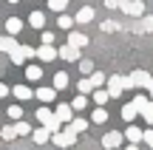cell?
Listing matches in <instances>:
<instances>
[{"label":"cell","mask_w":153,"mask_h":150,"mask_svg":"<svg viewBox=\"0 0 153 150\" xmlns=\"http://www.w3.org/2000/svg\"><path fill=\"white\" fill-rule=\"evenodd\" d=\"M43 45H54V34L51 31H43Z\"/></svg>","instance_id":"cell-36"},{"label":"cell","mask_w":153,"mask_h":150,"mask_svg":"<svg viewBox=\"0 0 153 150\" xmlns=\"http://www.w3.org/2000/svg\"><path fill=\"white\" fill-rule=\"evenodd\" d=\"M88 79H91V82H94V88H102V85H108V77H105L102 71H94V74H91V77H88Z\"/></svg>","instance_id":"cell-26"},{"label":"cell","mask_w":153,"mask_h":150,"mask_svg":"<svg viewBox=\"0 0 153 150\" xmlns=\"http://www.w3.org/2000/svg\"><path fill=\"white\" fill-rule=\"evenodd\" d=\"M125 139H128V142H133V145H139V142H145V130H142V128H136V125H128Z\"/></svg>","instance_id":"cell-11"},{"label":"cell","mask_w":153,"mask_h":150,"mask_svg":"<svg viewBox=\"0 0 153 150\" xmlns=\"http://www.w3.org/2000/svg\"><path fill=\"white\" fill-rule=\"evenodd\" d=\"M51 136H54V133H51L45 125H40L37 130H31V139L37 142V145H45V142H51Z\"/></svg>","instance_id":"cell-12"},{"label":"cell","mask_w":153,"mask_h":150,"mask_svg":"<svg viewBox=\"0 0 153 150\" xmlns=\"http://www.w3.org/2000/svg\"><path fill=\"white\" fill-rule=\"evenodd\" d=\"M26 77L31 79V82H37V79L43 77V68H40V65H34V62H31V65H26Z\"/></svg>","instance_id":"cell-24"},{"label":"cell","mask_w":153,"mask_h":150,"mask_svg":"<svg viewBox=\"0 0 153 150\" xmlns=\"http://www.w3.org/2000/svg\"><path fill=\"white\" fill-rule=\"evenodd\" d=\"M14 48H17V40L11 37V34H6V37H0V51H6V54H11Z\"/></svg>","instance_id":"cell-20"},{"label":"cell","mask_w":153,"mask_h":150,"mask_svg":"<svg viewBox=\"0 0 153 150\" xmlns=\"http://www.w3.org/2000/svg\"><path fill=\"white\" fill-rule=\"evenodd\" d=\"M108 94H111V99L114 96H122V91H128L131 88V82H128V77H108Z\"/></svg>","instance_id":"cell-4"},{"label":"cell","mask_w":153,"mask_h":150,"mask_svg":"<svg viewBox=\"0 0 153 150\" xmlns=\"http://www.w3.org/2000/svg\"><path fill=\"white\" fill-rule=\"evenodd\" d=\"M71 128L76 130V133H85V130H88V119H82V116H74Z\"/></svg>","instance_id":"cell-29"},{"label":"cell","mask_w":153,"mask_h":150,"mask_svg":"<svg viewBox=\"0 0 153 150\" xmlns=\"http://www.w3.org/2000/svg\"><path fill=\"white\" fill-rule=\"evenodd\" d=\"M6 113H9V116L14 119V122H20V119H23V108H20V105H11V108H9Z\"/></svg>","instance_id":"cell-34"},{"label":"cell","mask_w":153,"mask_h":150,"mask_svg":"<svg viewBox=\"0 0 153 150\" xmlns=\"http://www.w3.org/2000/svg\"><path fill=\"white\" fill-rule=\"evenodd\" d=\"M148 94H150V99H153V79H150V85H148Z\"/></svg>","instance_id":"cell-43"},{"label":"cell","mask_w":153,"mask_h":150,"mask_svg":"<svg viewBox=\"0 0 153 150\" xmlns=\"http://www.w3.org/2000/svg\"><path fill=\"white\" fill-rule=\"evenodd\" d=\"M74 20H76V23H91V20H94V9H91V6H82V9L76 11Z\"/></svg>","instance_id":"cell-21"},{"label":"cell","mask_w":153,"mask_h":150,"mask_svg":"<svg viewBox=\"0 0 153 150\" xmlns=\"http://www.w3.org/2000/svg\"><path fill=\"white\" fill-rule=\"evenodd\" d=\"M71 105H74V111H85V108H88V96H85V94H79V96L71 102Z\"/></svg>","instance_id":"cell-33"},{"label":"cell","mask_w":153,"mask_h":150,"mask_svg":"<svg viewBox=\"0 0 153 150\" xmlns=\"http://www.w3.org/2000/svg\"><path fill=\"white\" fill-rule=\"evenodd\" d=\"M54 113L62 119V125H71V122H74V113H76V111H74V105H65V102H60Z\"/></svg>","instance_id":"cell-9"},{"label":"cell","mask_w":153,"mask_h":150,"mask_svg":"<svg viewBox=\"0 0 153 150\" xmlns=\"http://www.w3.org/2000/svg\"><path fill=\"white\" fill-rule=\"evenodd\" d=\"M122 139H125V133H119V130H108V133L102 136V147L105 150H114L122 145Z\"/></svg>","instance_id":"cell-7"},{"label":"cell","mask_w":153,"mask_h":150,"mask_svg":"<svg viewBox=\"0 0 153 150\" xmlns=\"http://www.w3.org/2000/svg\"><path fill=\"white\" fill-rule=\"evenodd\" d=\"M145 145L153 150V128H150V130H145Z\"/></svg>","instance_id":"cell-37"},{"label":"cell","mask_w":153,"mask_h":150,"mask_svg":"<svg viewBox=\"0 0 153 150\" xmlns=\"http://www.w3.org/2000/svg\"><path fill=\"white\" fill-rule=\"evenodd\" d=\"M11 94L17 96V102H26V99H31V96H34V91L28 88V85H14V88H11Z\"/></svg>","instance_id":"cell-14"},{"label":"cell","mask_w":153,"mask_h":150,"mask_svg":"<svg viewBox=\"0 0 153 150\" xmlns=\"http://www.w3.org/2000/svg\"><path fill=\"white\" fill-rule=\"evenodd\" d=\"M91 96H94V105H99V108H105V105H108V99H111L108 88H97Z\"/></svg>","instance_id":"cell-17"},{"label":"cell","mask_w":153,"mask_h":150,"mask_svg":"<svg viewBox=\"0 0 153 150\" xmlns=\"http://www.w3.org/2000/svg\"><path fill=\"white\" fill-rule=\"evenodd\" d=\"M9 57H11V62H14V65H26V60L37 57V48H31V45H17Z\"/></svg>","instance_id":"cell-3"},{"label":"cell","mask_w":153,"mask_h":150,"mask_svg":"<svg viewBox=\"0 0 153 150\" xmlns=\"http://www.w3.org/2000/svg\"><path fill=\"white\" fill-rule=\"evenodd\" d=\"M125 14H131V17H142L145 14V3L142 0H122V6H119Z\"/></svg>","instance_id":"cell-6"},{"label":"cell","mask_w":153,"mask_h":150,"mask_svg":"<svg viewBox=\"0 0 153 150\" xmlns=\"http://www.w3.org/2000/svg\"><path fill=\"white\" fill-rule=\"evenodd\" d=\"M37 57H40V62H51V60L60 57V51H57L54 45H40V48H37Z\"/></svg>","instance_id":"cell-10"},{"label":"cell","mask_w":153,"mask_h":150,"mask_svg":"<svg viewBox=\"0 0 153 150\" xmlns=\"http://www.w3.org/2000/svg\"><path fill=\"white\" fill-rule=\"evenodd\" d=\"M6 31H9L11 37L20 34V31H23V20H20V17H9V20H6Z\"/></svg>","instance_id":"cell-18"},{"label":"cell","mask_w":153,"mask_h":150,"mask_svg":"<svg viewBox=\"0 0 153 150\" xmlns=\"http://www.w3.org/2000/svg\"><path fill=\"white\" fill-rule=\"evenodd\" d=\"M9 94H11V88H9L6 82H0V99H3V96H9Z\"/></svg>","instance_id":"cell-39"},{"label":"cell","mask_w":153,"mask_h":150,"mask_svg":"<svg viewBox=\"0 0 153 150\" xmlns=\"http://www.w3.org/2000/svg\"><path fill=\"white\" fill-rule=\"evenodd\" d=\"M76 91L88 96V94H94V91H97V88H94V82H91V79H85V77H82L79 82H76Z\"/></svg>","instance_id":"cell-23"},{"label":"cell","mask_w":153,"mask_h":150,"mask_svg":"<svg viewBox=\"0 0 153 150\" xmlns=\"http://www.w3.org/2000/svg\"><path fill=\"white\" fill-rule=\"evenodd\" d=\"M74 17H68V14H60V17H57V26H60L62 28V31H71V26H74Z\"/></svg>","instance_id":"cell-27"},{"label":"cell","mask_w":153,"mask_h":150,"mask_svg":"<svg viewBox=\"0 0 153 150\" xmlns=\"http://www.w3.org/2000/svg\"><path fill=\"white\" fill-rule=\"evenodd\" d=\"M54 88H57V91L68 88V74H65V71H57V74H54Z\"/></svg>","instance_id":"cell-25"},{"label":"cell","mask_w":153,"mask_h":150,"mask_svg":"<svg viewBox=\"0 0 153 150\" xmlns=\"http://www.w3.org/2000/svg\"><path fill=\"white\" fill-rule=\"evenodd\" d=\"M150 28H153V17H145L142 20V31H150Z\"/></svg>","instance_id":"cell-38"},{"label":"cell","mask_w":153,"mask_h":150,"mask_svg":"<svg viewBox=\"0 0 153 150\" xmlns=\"http://www.w3.org/2000/svg\"><path fill=\"white\" fill-rule=\"evenodd\" d=\"M68 45H76V48L88 45V34H82V31H68Z\"/></svg>","instance_id":"cell-16"},{"label":"cell","mask_w":153,"mask_h":150,"mask_svg":"<svg viewBox=\"0 0 153 150\" xmlns=\"http://www.w3.org/2000/svg\"><path fill=\"white\" fill-rule=\"evenodd\" d=\"M102 31H116V23H111V20H105V23H102Z\"/></svg>","instance_id":"cell-40"},{"label":"cell","mask_w":153,"mask_h":150,"mask_svg":"<svg viewBox=\"0 0 153 150\" xmlns=\"http://www.w3.org/2000/svg\"><path fill=\"white\" fill-rule=\"evenodd\" d=\"M34 116H37V119H40V125H45V128H48L51 133H57V130H60V125H62V119L57 116V113L51 111V108H45V105H40Z\"/></svg>","instance_id":"cell-1"},{"label":"cell","mask_w":153,"mask_h":150,"mask_svg":"<svg viewBox=\"0 0 153 150\" xmlns=\"http://www.w3.org/2000/svg\"><path fill=\"white\" fill-rule=\"evenodd\" d=\"M65 6H68V0H48V9H54L57 14H62V11H65Z\"/></svg>","instance_id":"cell-32"},{"label":"cell","mask_w":153,"mask_h":150,"mask_svg":"<svg viewBox=\"0 0 153 150\" xmlns=\"http://www.w3.org/2000/svg\"><path fill=\"white\" fill-rule=\"evenodd\" d=\"M28 26L40 31V28L45 26V14H43V11H31V14H28Z\"/></svg>","instance_id":"cell-19"},{"label":"cell","mask_w":153,"mask_h":150,"mask_svg":"<svg viewBox=\"0 0 153 150\" xmlns=\"http://www.w3.org/2000/svg\"><path fill=\"white\" fill-rule=\"evenodd\" d=\"M150 79H153V77H150L148 71H142V68H136V71H133L131 77H128V82H131V88H145V91H148Z\"/></svg>","instance_id":"cell-5"},{"label":"cell","mask_w":153,"mask_h":150,"mask_svg":"<svg viewBox=\"0 0 153 150\" xmlns=\"http://www.w3.org/2000/svg\"><path fill=\"white\" fill-rule=\"evenodd\" d=\"M34 96H37V99L43 102V105H48V102H54V99H57V88H54V85H45V88H37V91H34Z\"/></svg>","instance_id":"cell-8"},{"label":"cell","mask_w":153,"mask_h":150,"mask_svg":"<svg viewBox=\"0 0 153 150\" xmlns=\"http://www.w3.org/2000/svg\"><path fill=\"white\" fill-rule=\"evenodd\" d=\"M125 150H139V145H133V142H128V147Z\"/></svg>","instance_id":"cell-42"},{"label":"cell","mask_w":153,"mask_h":150,"mask_svg":"<svg viewBox=\"0 0 153 150\" xmlns=\"http://www.w3.org/2000/svg\"><path fill=\"white\" fill-rule=\"evenodd\" d=\"M139 116V108L133 105V102H128V105H122V119H125L128 125H133V119Z\"/></svg>","instance_id":"cell-15"},{"label":"cell","mask_w":153,"mask_h":150,"mask_svg":"<svg viewBox=\"0 0 153 150\" xmlns=\"http://www.w3.org/2000/svg\"><path fill=\"white\" fill-rule=\"evenodd\" d=\"M133 105H136V108H139V113H142L145 108L150 105V99H148V96H145V94H136V96H133Z\"/></svg>","instance_id":"cell-30"},{"label":"cell","mask_w":153,"mask_h":150,"mask_svg":"<svg viewBox=\"0 0 153 150\" xmlns=\"http://www.w3.org/2000/svg\"><path fill=\"white\" fill-rule=\"evenodd\" d=\"M79 74L82 77H91L94 74V62L91 60H79Z\"/></svg>","instance_id":"cell-31"},{"label":"cell","mask_w":153,"mask_h":150,"mask_svg":"<svg viewBox=\"0 0 153 150\" xmlns=\"http://www.w3.org/2000/svg\"><path fill=\"white\" fill-rule=\"evenodd\" d=\"M14 125H17V136H31V128L26 122H14Z\"/></svg>","instance_id":"cell-35"},{"label":"cell","mask_w":153,"mask_h":150,"mask_svg":"<svg viewBox=\"0 0 153 150\" xmlns=\"http://www.w3.org/2000/svg\"><path fill=\"white\" fill-rule=\"evenodd\" d=\"M76 136H79V133H76V130L71 128V125H68V128H62V130H57V133L51 136V142H54L57 147H71L74 142H76Z\"/></svg>","instance_id":"cell-2"},{"label":"cell","mask_w":153,"mask_h":150,"mask_svg":"<svg viewBox=\"0 0 153 150\" xmlns=\"http://www.w3.org/2000/svg\"><path fill=\"white\" fill-rule=\"evenodd\" d=\"M6 3H20V0H6Z\"/></svg>","instance_id":"cell-44"},{"label":"cell","mask_w":153,"mask_h":150,"mask_svg":"<svg viewBox=\"0 0 153 150\" xmlns=\"http://www.w3.org/2000/svg\"><path fill=\"white\" fill-rule=\"evenodd\" d=\"M105 6H108V9H119L122 0H105Z\"/></svg>","instance_id":"cell-41"},{"label":"cell","mask_w":153,"mask_h":150,"mask_svg":"<svg viewBox=\"0 0 153 150\" xmlns=\"http://www.w3.org/2000/svg\"><path fill=\"white\" fill-rule=\"evenodd\" d=\"M0 136H3L6 142H14V139H17V125H9V128H3V130H0Z\"/></svg>","instance_id":"cell-28"},{"label":"cell","mask_w":153,"mask_h":150,"mask_svg":"<svg viewBox=\"0 0 153 150\" xmlns=\"http://www.w3.org/2000/svg\"><path fill=\"white\" fill-rule=\"evenodd\" d=\"M91 122H97V125H102V122H108V111L105 108H94V113H91Z\"/></svg>","instance_id":"cell-22"},{"label":"cell","mask_w":153,"mask_h":150,"mask_svg":"<svg viewBox=\"0 0 153 150\" xmlns=\"http://www.w3.org/2000/svg\"><path fill=\"white\" fill-rule=\"evenodd\" d=\"M60 57H62V60H68V62H79V48L65 43V45L60 48Z\"/></svg>","instance_id":"cell-13"}]
</instances>
